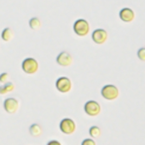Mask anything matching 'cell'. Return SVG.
<instances>
[{"label":"cell","mask_w":145,"mask_h":145,"mask_svg":"<svg viewBox=\"0 0 145 145\" xmlns=\"http://www.w3.org/2000/svg\"><path fill=\"white\" fill-rule=\"evenodd\" d=\"M73 29L77 35L80 36H84L87 34L89 31V24L84 19H79L74 23Z\"/></svg>","instance_id":"cell-1"},{"label":"cell","mask_w":145,"mask_h":145,"mask_svg":"<svg viewBox=\"0 0 145 145\" xmlns=\"http://www.w3.org/2000/svg\"><path fill=\"white\" fill-rule=\"evenodd\" d=\"M71 84L69 79L65 77H62L59 78L57 80L56 86L59 91L65 93L70 90L71 87Z\"/></svg>","instance_id":"cell-2"},{"label":"cell","mask_w":145,"mask_h":145,"mask_svg":"<svg viewBox=\"0 0 145 145\" xmlns=\"http://www.w3.org/2000/svg\"><path fill=\"white\" fill-rule=\"evenodd\" d=\"M60 127L63 132L70 134L74 131L75 125L72 120L69 118H66L61 121L60 123Z\"/></svg>","instance_id":"cell-3"},{"label":"cell","mask_w":145,"mask_h":145,"mask_svg":"<svg viewBox=\"0 0 145 145\" xmlns=\"http://www.w3.org/2000/svg\"><path fill=\"white\" fill-rule=\"evenodd\" d=\"M84 109L86 112L91 116L96 115L99 113L100 106L96 102L90 101L87 102L85 104Z\"/></svg>","instance_id":"cell-4"},{"label":"cell","mask_w":145,"mask_h":145,"mask_svg":"<svg viewBox=\"0 0 145 145\" xmlns=\"http://www.w3.org/2000/svg\"><path fill=\"white\" fill-rule=\"evenodd\" d=\"M118 91L115 86L111 85L104 87L102 90V94L105 98L109 100L116 98L118 95Z\"/></svg>","instance_id":"cell-5"},{"label":"cell","mask_w":145,"mask_h":145,"mask_svg":"<svg viewBox=\"0 0 145 145\" xmlns=\"http://www.w3.org/2000/svg\"><path fill=\"white\" fill-rule=\"evenodd\" d=\"M107 36L106 31L101 29L95 30L92 35V37L93 41L96 43L98 44L103 43L106 39Z\"/></svg>","instance_id":"cell-6"},{"label":"cell","mask_w":145,"mask_h":145,"mask_svg":"<svg viewBox=\"0 0 145 145\" xmlns=\"http://www.w3.org/2000/svg\"><path fill=\"white\" fill-rule=\"evenodd\" d=\"M72 57L67 52L63 51L59 53L57 57V61L60 65L67 66L71 64L72 62Z\"/></svg>","instance_id":"cell-7"},{"label":"cell","mask_w":145,"mask_h":145,"mask_svg":"<svg viewBox=\"0 0 145 145\" xmlns=\"http://www.w3.org/2000/svg\"><path fill=\"white\" fill-rule=\"evenodd\" d=\"M119 16L123 21L129 22L133 20L134 15L133 11L131 9L129 8H125L120 11Z\"/></svg>","instance_id":"cell-8"},{"label":"cell","mask_w":145,"mask_h":145,"mask_svg":"<svg viewBox=\"0 0 145 145\" xmlns=\"http://www.w3.org/2000/svg\"><path fill=\"white\" fill-rule=\"evenodd\" d=\"M89 132L91 136L94 138H96L99 137L101 133L100 129L95 126L92 127L90 128Z\"/></svg>","instance_id":"cell-9"},{"label":"cell","mask_w":145,"mask_h":145,"mask_svg":"<svg viewBox=\"0 0 145 145\" xmlns=\"http://www.w3.org/2000/svg\"><path fill=\"white\" fill-rule=\"evenodd\" d=\"M95 143L92 139L87 138L84 140L82 142V145H95Z\"/></svg>","instance_id":"cell-10"},{"label":"cell","mask_w":145,"mask_h":145,"mask_svg":"<svg viewBox=\"0 0 145 145\" xmlns=\"http://www.w3.org/2000/svg\"><path fill=\"white\" fill-rule=\"evenodd\" d=\"M145 50L144 48L140 49L139 50L138 52V54L139 56L140 57H142L144 56L145 57Z\"/></svg>","instance_id":"cell-11"}]
</instances>
